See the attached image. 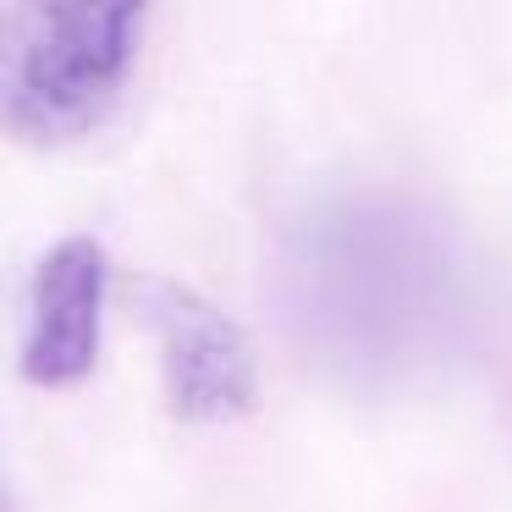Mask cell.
<instances>
[{
  "mask_svg": "<svg viewBox=\"0 0 512 512\" xmlns=\"http://www.w3.org/2000/svg\"><path fill=\"white\" fill-rule=\"evenodd\" d=\"M287 325L331 375L402 380L463 331V265L435 215L402 199H325L281 248Z\"/></svg>",
  "mask_w": 512,
  "mask_h": 512,
  "instance_id": "6da1fadb",
  "label": "cell"
},
{
  "mask_svg": "<svg viewBox=\"0 0 512 512\" xmlns=\"http://www.w3.org/2000/svg\"><path fill=\"white\" fill-rule=\"evenodd\" d=\"M111 259L94 237H61L34 270L23 320V375L34 386H78L100 364Z\"/></svg>",
  "mask_w": 512,
  "mask_h": 512,
  "instance_id": "277c9868",
  "label": "cell"
},
{
  "mask_svg": "<svg viewBox=\"0 0 512 512\" xmlns=\"http://www.w3.org/2000/svg\"><path fill=\"white\" fill-rule=\"evenodd\" d=\"M144 314L160 347V386L166 408L182 424H226L254 408V347L243 325L204 303L182 281H149L144 287Z\"/></svg>",
  "mask_w": 512,
  "mask_h": 512,
  "instance_id": "3957f363",
  "label": "cell"
},
{
  "mask_svg": "<svg viewBox=\"0 0 512 512\" xmlns=\"http://www.w3.org/2000/svg\"><path fill=\"white\" fill-rule=\"evenodd\" d=\"M155 0H6L0 116L28 149L100 133L133 83Z\"/></svg>",
  "mask_w": 512,
  "mask_h": 512,
  "instance_id": "7a4b0ae2",
  "label": "cell"
}]
</instances>
